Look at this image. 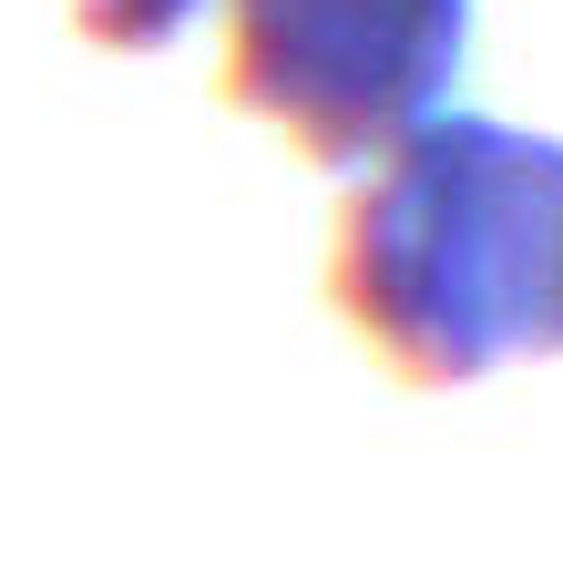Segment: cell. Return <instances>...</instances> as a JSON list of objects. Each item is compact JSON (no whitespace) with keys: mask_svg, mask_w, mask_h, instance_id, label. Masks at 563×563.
Instances as JSON below:
<instances>
[{"mask_svg":"<svg viewBox=\"0 0 563 563\" xmlns=\"http://www.w3.org/2000/svg\"><path fill=\"white\" fill-rule=\"evenodd\" d=\"M339 318L410 389L563 358V144L503 113H430L339 206Z\"/></svg>","mask_w":563,"mask_h":563,"instance_id":"1","label":"cell"},{"mask_svg":"<svg viewBox=\"0 0 563 563\" xmlns=\"http://www.w3.org/2000/svg\"><path fill=\"white\" fill-rule=\"evenodd\" d=\"M472 52V0H225L216 92L267 113L308 164H379L430 123Z\"/></svg>","mask_w":563,"mask_h":563,"instance_id":"2","label":"cell"},{"mask_svg":"<svg viewBox=\"0 0 563 563\" xmlns=\"http://www.w3.org/2000/svg\"><path fill=\"white\" fill-rule=\"evenodd\" d=\"M195 11L206 0H73L82 42H103V52H164V42L195 31Z\"/></svg>","mask_w":563,"mask_h":563,"instance_id":"3","label":"cell"}]
</instances>
